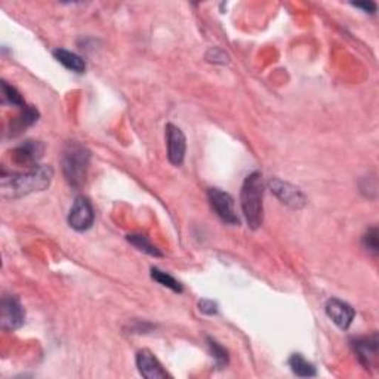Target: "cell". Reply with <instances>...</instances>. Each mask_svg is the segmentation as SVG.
I'll use <instances>...</instances> for the list:
<instances>
[{"instance_id": "22", "label": "cell", "mask_w": 379, "mask_h": 379, "mask_svg": "<svg viewBox=\"0 0 379 379\" xmlns=\"http://www.w3.org/2000/svg\"><path fill=\"white\" fill-rule=\"evenodd\" d=\"M199 309H200L202 314L215 316L218 313V304L212 300H202L199 302Z\"/></svg>"}, {"instance_id": "16", "label": "cell", "mask_w": 379, "mask_h": 379, "mask_svg": "<svg viewBox=\"0 0 379 379\" xmlns=\"http://www.w3.org/2000/svg\"><path fill=\"white\" fill-rule=\"evenodd\" d=\"M126 238H128V242L131 245H133L138 251H141V252H144L147 255H151V256H162V252L150 242L147 236H144V234H129Z\"/></svg>"}, {"instance_id": "6", "label": "cell", "mask_w": 379, "mask_h": 379, "mask_svg": "<svg viewBox=\"0 0 379 379\" xmlns=\"http://www.w3.org/2000/svg\"><path fill=\"white\" fill-rule=\"evenodd\" d=\"M208 199L221 221L230 224V226H238V216L234 211V200L229 193L222 192L219 188H209Z\"/></svg>"}, {"instance_id": "1", "label": "cell", "mask_w": 379, "mask_h": 379, "mask_svg": "<svg viewBox=\"0 0 379 379\" xmlns=\"http://www.w3.org/2000/svg\"><path fill=\"white\" fill-rule=\"evenodd\" d=\"M54 178V169L48 165L30 167L26 174H11L6 172L0 178V192L4 199H20L33 193L46 190Z\"/></svg>"}, {"instance_id": "9", "label": "cell", "mask_w": 379, "mask_h": 379, "mask_svg": "<svg viewBox=\"0 0 379 379\" xmlns=\"http://www.w3.org/2000/svg\"><path fill=\"white\" fill-rule=\"evenodd\" d=\"M166 143H167V159L174 166H181L185 159L187 151V140L184 132L169 123L166 126Z\"/></svg>"}, {"instance_id": "23", "label": "cell", "mask_w": 379, "mask_h": 379, "mask_svg": "<svg viewBox=\"0 0 379 379\" xmlns=\"http://www.w3.org/2000/svg\"><path fill=\"white\" fill-rule=\"evenodd\" d=\"M351 5L358 8V9H363L368 13H375L376 12V5L373 2H360V4H351Z\"/></svg>"}, {"instance_id": "14", "label": "cell", "mask_w": 379, "mask_h": 379, "mask_svg": "<svg viewBox=\"0 0 379 379\" xmlns=\"http://www.w3.org/2000/svg\"><path fill=\"white\" fill-rule=\"evenodd\" d=\"M54 57L58 62H61L68 70H72L75 73H84L86 70V62L82 57H79L75 53H70V50L58 48L54 50Z\"/></svg>"}, {"instance_id": "7", "label": "cell", "mask_w": 379, "mask_h": 379, "mask_svg": "<svg viewBox=\"0 0 379 379\" xmlns=\"http://www.w3.org/2000/svg\"><path fill=\"white\" fill-rule=\"evenodd\" d=\"M270 190L273 194L278 197L283 204L289 206L292 209H301L307 203L305 194L301 192V190L295 185H292L289 182H285L279 178H273L270 182Z\"/></svg>"}, {"instance_id": "12", "label": "cell", "mask_w": 379, "mask_h": 379, "mask_svg": "<svg viewBox=\"0 0 379 379\" xmlns=\"http://www.w3.org/2000/svg\"><path fill=\"white\" fill-rule=\"evenodd\" d=\"M136 368L140 373L147 379H163L169 376L166 370H163L160 361L156 358L151 351L141 350L136 354Z\"/></svg>"}, {"instance_id": "10", "label": "cell", "mask_w": 379, "mask_h": 379, "mask_svg": "<svg viewBox=\"0 0 379 379\" xmlns=\"http://www.w3.org/2000/svg\"><path fill=\"white\" fill-rule=\"evenodd\" d=\"M43 143L28 140L12 150V160L13 163L24 167H34L38 166V162L43 158Z\"/></svg>"}, {"instance_id": "21", "label": "cell", "mask_w": 379, "mask_h": 379, "mask_svg": "<svg viewBox=\"0 0 379 379\" xmlns=\"http://www.w3.org/2000/svg\"><path fill=\"white\" fill-rule=\"evenodd\" d=\"M206 60L212 64H222V65L230 62L229 54L221 48H209L208 53H206Z\"/></svg>"}, {"instance_id": "13", "label": "cell", "mask_w": 379, "mask_h": 379, "mask_svg": "<svg viewBox=\"0 0 379 379\" xmlns=\"http://www.w3.org/2000/svg\"><path fill=\"white\" fill-rule=\"evenodd\" d=\"M39 120V111L31 107L24 106L18 116H15L9 123V136H18L21 135L27 128L33 126Z\"/></svg>"}, {"instance_id": "15", "label": "cell", "mask_w": 379, "mask_h": 379, "mask_svg": "<svg viewBox=\"0 0 379 379\" xmlns=\"http://www.w3.org/2000/svg\"><path fill=\"white\" fill-rule=\"evenodd\" d=\"M287 365L292 369V372L300 378H312L317 375L314 365L309 363V361L305 360L301 354H292L290 358L287 360Z\"/></svg>"}, {"instance_id": "20", "label": "cell", "mask_w": 379, "mask_h": 379, "mask_svg": "<svg viewBox=\"0 0 379 379\" xmlns=\"http://www.w3.org/2000/svg\"><path fill=\"white\" fill-rule=\"evenodd\" d=\"M363 246L368 252L376 255L379 251V243H378V229L372 227L366 231V234L363 236Z\"/></svg>"}, {"instance_id": "11", "label": "cell", "mask_w": 379, "mask_h": 379, "mask_svg": "<svg viewBox=\"0 0 379 379\" xmlns=\"http://www.w3.org/2000/svg\"><path fill=\"white\" fill-rule=\"evenodd\" d=\"M324 309H326L327 317H329L342 331L348 329L356 316L354 308L350 304L344 302L338 298L327 300Z\"/></svg>"}, {"instance_id": "5", "label": "cell", "mask_w": 379, "mask_h": 379, "mask_svg": "<svg viewBox=\"0 0 379 379\" xmlns=\"http://www.w3.org/2000/svg\"><path fill=\"white\" fill-rule=\"evenodd\" d=\"M94 219L95 214L89 199L84 196L76 197L70 214H68V226L76 231H86L92 227Z\"/></svg>"}, {"instance_id": "4", "label": "cell", "mask_w": 379, "mask_h": 379, "mask_svg": "<svg viewBox=\"0 0 379 379\" xmlns=\"http://www.w3.org/2000/svg\"><path fill=\"white\" fill-rule=\"evenodd\" d=\"M26 320V312L18 298L4 297L0 302V327L4 331L20 329Z\"/></svg>"}, {"instance_id": "17", "label": "cell", "mask_w": 379, "mask_h": 379, "mask_svg": "<svg viewBox=\"0 0 379 379\" xmlns=\"http://www.w3.org/2000/svg\"><path fill=\"white\" fill-rule=\"evenodd\" d=\"M206 342H208V347L211 350V354H212V358L215 360V363L219 369H224L230 361V356H229V351L224 348L221 344L218 341H215L214 338L208 336L206 338Z\"/></svg>"}, {"instance_id": "3", "label": "cell", "mask_w": 379, "mask_h": 379, "mask_svg": "<svg viewBox=\"0 0 379 379\" xmlns=\"http://www.w3.org/2000/svg\"><path fill=\"white\" fill-rule=\"evenodd\" d=\"M91 162V153L79 143H68L62 151V174L72 188L79 190L84 185Z\"/></svg>"}, {"instance_id": "18", "label": "cell", "mask_w": 379, "mask_h": 379, "mask_svg": "<svg viewBox=\"0 0 379 379\" xmlns=\"http://www.w3.org/2000/svg\"><path fill=\"white\" fill-rule=\"evenodd\" d=\"M151 279L156 280L159 285L177 292V294H181L182 292V285L175 278H172L170 274H167L159 268H151Z\"/></svg>"}, {"instance_id": "19", "label": "cell", "mask_w": 379, "mask_h": 379, "mask_svg": "<svg viewBox=\"0 0 379 379\" xmlns=\"http://www.w3.org/2000/svg\"><path fill=\"white\" fill-rule=\"evenodd\" d=\"M2 101H4V104H9V106L20 107V109L26 106L21 94L5 80H2Z\"/></svg>"}, {"instance_id": "2", "label": "cell", "mask_w": 379, "mask_h": 379, "mask_svg": "<svg viewBox=\"0 0 379 379\" xmlns=\"http://www.w3.org/2000/svg\"><path fill=\"white\" fill-rule=\"evenodd\" d=\"M264 180L261 172H252L246 177L242 193H240V204L249 229L258 230L263 226L264 218Z\"/></svg>"}, {"instance_id": "8", "label": "cell", "mask_w": 379, "mask_h": 379, "mask_svg": "<svg viewBox=\"0 0 379 379\" xmlns=\"http://www.w3.org/2000/svg\"><path fill=\"white\" fill-rule=\"evenodd\" d=\"M378 335L360 336L351 341L353 351L358 360V363L365 369L375 368L378 363Z\"/></svg>"}]
</instances>
